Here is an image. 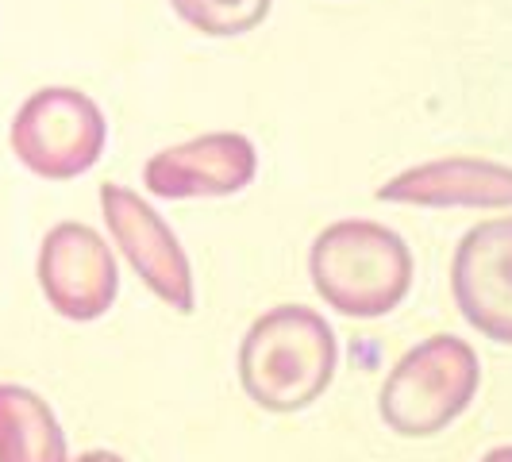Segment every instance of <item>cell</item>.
Here are the masks:
<instances>
[{"mask_svg": "<svg viewBox=\"0 0 512 462\" xmlns=\"http://www.w3.org/2000/svg\"><path fill=\"white\" fill-rule=\"evenodd\" d=\"M339 366L332 324L308 305L262 312L239 343V385L258 409L301 412L324 397Z\"/></svg>", "mask_w": 512, "mask_h": 462, "instance_id": "1", "label": "cell"}, {"mask_svg": "<svg viewBox=\"0 0 512 462\" xmlns=\"http://www.w3.org/2000/svg\"><path fill=\"white\" fill-rule=\"evenodd\" d=\"M308 274L316 293L351 320H378L409 297V243L374 220H339L312 239Z\"/></svg>", "mask_w": 512, "mask_h": 462, "instance_id": "2", "label": "cell"}, {"mask_svg": "<svg viewBox=\"0 0 512 462\" xmlns=\"http://www.w3.org/2000/svg\"><path fill=\"white\" fill-rule=\"evenodd\" d=\"M482 385V362L459 335H428L389 370L378 412L397 436L424 439L451 428Z\"/></svg>", "mask_w": 512, "mask_h": 462, "instance_id": "3", "label": "cell"}, {"mask_svg": "<svg viewBox=\"0 0 512 462\" xmlns=\"http://www.w3.org/2000/svg\"><path fill=\"white\" fill-rule=\"evenodd\" d=\"M108 120L93 97L70 85H47L31 93L12 116L8 147L35 178L70 181L101 162Z\"/></svg>", "mask_w": 512, "mask_h": 462, "instance_id": "4", "label": "cell"}, {"mask_svg": "<svg viewBox=\"0 0 512 462\" xmlns=\"http://www.w3.org/2000/svg\"><path fill=\"white\" fill-rule=\"evenodd\" d=\"M35 278L47 305L74 324H93L116 305L120 266L101 231L77 220L54 224L39 243Z\"/></svg>", "mask_w": 512, "mask_h": 462, "instance_id": "5", "label": "cell"}, {"mask_svg": "<svg viewBox=\"0 0 512 462\" xmlns=\"http://www.w3.org/2000/svg\"><path fill=\"white\" fill-rule=\"evenodd\" d=\"M101 212L120 255H124V262H131L139 282L174 312H193V305H197L193 266H189V255L178 243V235L158 216V208L151 201H143L128 185L104 181Z\"/></svg>", "mask_w": 512, "mask_h": 462, "instance_id": "6", "label": "cell"}, {"mask_svg": "<svg viewBox=\"0 0 512 462\" xmlns=\"http://www.w3.org/2000/svg\"><path fill=\"white\" fill-rule=\"evenodd\" d=\"M258 174L255 143L239 131H208L147 158L143 185L162 201H216L247 189Z\"/></svg>", "mask_w": 512, "mask_h": 462, "instance_id": "7", "label": "cell"}, {"mask_svg": "<svg viewBox=\"0 0 512 462\" xmlns=\"http://www.w3.org/2000/svg\"><path fill=\"white\" fill-rule=\"evenodd\" d=\"M451 293L474 332L512 343V216L462 235L451 262Z\"/></svg>", "mask_w": 512, "mask_h": 462, "instance_id": "8", "label": "cell"}, {"mask_svg": "<svg viewBox=\"0 0 512 462\" xmlns=\"http://www.w3.org/2000/svg\"><path fill=\"white\" fill-rule=\"evenodd\" d=\"M378 201L416 208H512V166L489 158H436L378 185Z\"/></svg>", "mask_w": 512, "mask_h": 462, "instance_id": "9", "label": "cell"}, {"mask_svg": "<svg viewBox=\"0 0 512 462\" xmlns=\"http://www.w3.org/2000/svg\"><path fill=\"white\" fill-rule=\"evenodd\" d=\"M0 462H70L58 416L27 385L0 382Z\"/></svg>", "mask_w": 512, "mask_h": 462, "instance_id": "10", "label": "cell"}, {"mask_svg": "<svg viewBox=\"0 0 512 462\" xmlns=\"http://www.w3.org/2000/svg\"><path fill=\"white\" fill-rule=\"evenodd\" d=\"M270 4L274 0H170L181 24L212 39H235L255 31L270 16Z\"/></svg>", "mask_w": 512, "mask_h": 462, "instance_id": "11", "label": "cell"}, {"mask_svg": "<svg viewBox=\"0 0 512 462\" xmlns=\"http://www.w3.org/2000/svg\"><path fill=\"white\" fill-rule=\"evenodd\" d=\"M74 462H124V459L112 455V451H85V455H77Z\"/></svg>", "mask_w": 512, "mask_h": 462, "instance_id": "12", "label": "cell"}, {"mask_svg": "<svg viewBox=\"0 0 512 462\" xmlns=\"http://www.w3.org/2000/svg\"><path fill=\"white\" fill-rule=\"evenodd\" d=\"M482 462H512V447H493Z\"/></svg>", "mask_w": 512, "mask_h": 462, "instance_id": "13", "label": "cell"}]
</instances>
